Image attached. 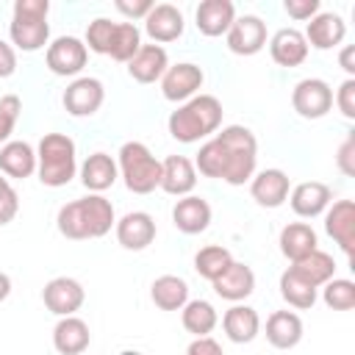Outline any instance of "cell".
I'll return each instance as SVG.
<instances>
[{"mask_svg":"<svg viewBox=\"0 0 355 355\" xmlns=\"http://www.w3.org/2000/svg\"><path fill=\"white\" fill-rule=\"evenodd\" d=\"M227 36V50L236 53V55H255L263 50L266 44V22L255 14H244V17H236L230 31L225 33Z\"/></svg>","mask_w":355,"mask_h":355,"instance_id":"8fae6325","label":"cell"},{"mask_svg":"<svg viewBox=\"0 0 355 355\" xmlns=\"http://www.w3.org/2000/svg\"><path fill=\"white\" fill-rule=\"evenodd\" d=\"M44 61H47V69L53 75L72 78V75L83 72V67L89 61V50L78 36H58V39H53L47 44Z\"/></svg>","mask_w":355,"mask_h":355,"instance_id":"52a82bcc","label":"cell"},{"mask_svg":"<svg viewBox=\"0 0 355 355\" xmlns=\"http://www.w3.org/2000/svg\"><path fill=\"white\" fill-rule=\"evenodd\" d=\"M64 108L72 116H92L100 111L103 100H105V86L97 78H75L67 89H64Z\"/></svg>","mask_w":355,"mask_h":355,"instance_id":"30bf717a","label":"cell"},{"mask_svg":"<svg viewBox=\"0 0 355 355\" xmlns=\"http://www.w3.org/2000/svg\"><path fill=\"white\" fill-rule=\"evenodd\" d=\"M283 8H286V14H288L291 19L305 22V19H313L322 6H319V0H286Z\"/></svg>","mask_w":355,"mask_h":355,"instance_id":"7bdbcfd3","label":"cell"},{"mask_svg":"<svg viewBox=\"0 0 355 355\" xmlns=\"http://www.w3.org/2000/svg\"><path fill=\"white\" fill-rule=\"evenodd\" d=\"M180 322H183L186 333H191L194 338H200V336H208L216 327L219 316H216V308L208 300H189L180 308Z\"/></svg>","mask_w":355,"mask_h":355,"instance_id":"d6a6232c","label":"cell"},{"mask_svg":"<svg viewBox=\"0 0 355 355\" xmlns=\"http://www.w3.org/2000/svg\"><path fill=\"white\" fill-rule=\"evenodd\" d=\"M150 297L161 311H180L189 302V283L178 275H161L153 280Z\"/></svg>","mask_w":355,"mask_h":355,"instance_id":"1f68e13d","label":"cell"},{"mask_svg":"<svg viewBox=\"0 0 355 355\" xmlns=\"http://www.w3.org/2000/svg\"><path fill=\"white\" fill-rule=\"evenodd\" d=\"M36 172L39 180L50 189L67 186L78 172L75 141L67 133H44L36 147Z\"/></svg>","mask_w":355,"mask_h":355,"instance_id":"277c9868","label":"cell"},{"mask_svg":"<svg viewBox=\"0 0 355 355\" xmlns=\"http://www.w3.org/2000/svg\"><path fill=\"white\" fill-rule=\"evenodd\" d=\"M119 178V166L108 153H92L83 164H80V183L92 191V194H103L105 189H111Z\"/></svg>","mask_w":355,"mask_h":355,"instance_id":"484cf974","label":"cell"},{"mask_svg":"<svg viewBox=\"0 0 355 355\" xmlns=\"http://www.w3.org/2000/svg\"><path fill=\"white\" fill-rule=\"evenodd\" d=\"M266 341L277 349H291L302 341V319L294 311H275L266 319Z\"/></svg>","mask_w":355,"mask_h":355,"instance_id":"f1b7e54d","label":"cell"},{"mask_svg":"<svg viewBox=\"0 0 355 355\" xmlns=\"http://www.w3.org/2000/svg\"><path fill=\"white\" fill-rule=\"evenodd\" d=\"M308 42L305 36L297 31V28H280L272 39H269V53H272V61L277 67H300L305 58H308Z\"/></svg>","mask_w":355,"mask_h":355,"instance_id":"7402d4cb","label":"cell"},{"mask_svg":"<svg viewBox=\"0 0 355 355\" xmlns=\"http://www.w3.org/2000/svg\"><path fill=\"white\" fill-rule=\"evenodd\" d=\"M44 308L55 316H75V311H80L86 291L75 277H53L44 291H42Z\"/></svg>","mask_w":355,"mask_h":355,"instance_id":"4fadbf2b","label":"cell"},{"mask_svg":"<svg viewBox=\"0 0 355 355\" xmlns=\"http://www.w3.org/2000/svg\"><path fill=\"white\" fill-rule=\"evenodd\" d=\"M324 230L341 247V252L347 258H352V250H355V202L352 200H336L333 205H327Z\"/></svg>","mask_w":355,"mask_h":355,"instance_id":"7c38bea8","label":"cell"},{"mask_svg":"<svg viewBox=\"0 0 355 355\" xmlns=\"http://www.w3.org/2000/svg\"><path fill=\"white\" fill-rule=\"evenodd\" d=\"M17 72V53L8 42L0 39V78H11Z\"/></svg>","mask_w":355,"mask_h":355,"instance_id":"7dc6e473","label":"cell"},{"mask_svg":"<svg viewBox=\"0 0 355 355\" xmlns=\"http://www.w3.org/2000/svg\"><path fill=\"white\" fill-rule=\"evenodd\" d=\"M291 105L302 119H322L333 108V89L322 78H302L291 92Z\"/></svg>","mask_w":355,"mask_h":355,"instance_id":"ba28073f","label":"cell"},{"mask_svg":"<svg viewBox=\"0 0 355 355\" xmlns=\"http://www.w3.org/2000/svg\"><path fill=\"white\" fill-rule=\"evenodd\" d=\"M141 47V31L133 25V22H116V31H114V39H111V50L108 55L114 61H122L128 64Z\"/></svg>","mask_w":355,"mask_h":355,"instance_id":"d590c367","label":"cell"},{"mask_svg":"<svg viewBox=\"0 0 355 355\" xmlns=\"http://www.w3.org/2000/svg\"><path fill=\"white\" fill-rule=\"evenodd\" d=\"M291 180L283 169H261L250 180V194L261 208H280L288 200Z\"/></svg>","mask_w":355,"mask_h":355,"instance_id":"5bb4252c","label":"cell"},{"mask_svg":"<svg viewBox=\"0 0 355 355\" xmlns=\"http://www.w3.org/2000/svg\"><path fill=\"white\" fill-rule=\"evenodd\" d=\"M222 327H225V336H227L233 344H250V341L261 333V316H258L255 308L236 302L233 308L225 311Z\"/></svg>","mask_w":355,"mask_h":355,"instance_id":"4316f807","label":"cell"},{"mask_svg":"<svg viewBox=\"0 0 355 355\" xmlns=\"http://www.w3.org/2000/svg\"><path fill=\"white\" fill-rule=\"evenodd\" d=\"M322 300L333 311H352L355 308V283L347 277H333L322 286Z\"/></svg>","mask_w":355,"mask_h":355,"instance_id":"74e56055","label":"cell"},{"mask_svg":"<svg viewBox=\"0 0 355 355\" xmlns=\"http://www.w3.org/2000/svg\"><path fill=\"white\" fill-rule=\"evenodd\" d=\"M8 294H11V277H8L6 272H0V302H3Z\"/></svg>","mask_w":355,"mask_h":355,"instance_id":"681fc988","label":"cell"},{"mask_svg":"<svg viewBox=\"0 0 355 355\" xmlns=\"http://www.w3.org/2000/svg\"><path fill=\"white\" fill-rule=\"evenodd\" d=\"M202 80H205V75L197 64L180 61L175 67H166V72L161 78V92L169 103H186L200 92Z\"/></svg>","mask_w":355,"mask_h":355,"instance_id":"9c48e42d","label":"cell"},{"mask_svg":"<svg viewBox=\"0 0 355 355\" xmlns=\"http://www.w3.org/2000/svg\"><path fill=\"white\" fill-rule=\"evenodd\" d=\"M194 169H197L200 175H205V178L222 180V172H225V147L216 141V136L208 139V141L200 147V153H197V158H194Z\"/></svg>","mask_w":355,"mask_h":355,"instance_id":"8d00e7d4","label":"cell"},{"mask_svg":"<svg viewBox=\"0 0 355 355\" xmlns=\"http://www.w3.org/2000/svg\"><path fill=\"white\" fill-rule=\"evenodd\" d=\"M169 67V55L161 44H141L139 53L128 61V75L136 83H155L164 78Z\"/></svg>","mask_w":355,"mask_h":355,"instance_id":"603a6c76","label":"cell"},{"mask_svg":"<svg viewBox=\"0 0 355 355\" xmlns=\"http://www.w3.org/2000/svg\"><path fill=\"white\" fill-rule=\"evenodd\" d=\"M19 211V194L14 191V186L8 183V178L0 175V227L8 225Z\"/></svg>","mask_w":355,"mask_h":355,"instance_id":"60d3db41","label":"cell"},{"mask_svg":"<svg viewBox=\"0 0 355 355\" xmlns=\"http://www.w3.org/2000/svg\"><path fill=\"white\" fill-rule=\"evenodd\" d=\"M336 166L347 175V178H355V130L347 133V139L341 141L338 153H336Z\"/></svg>","mask_w":355,"mask_h":355,"instance_id":"b9f144b4","label":"cell"},{"mask_svg":"<svg viewBox=\"0 0 355 355\" xmlns=\"http://www.w3.org/2000/svg\"><path fill=\"white\" fill-rule=\"evenodd\" d=\"M336 105L347 119H355V78H347L336 92Z\"/></svg>","mask_w":355,"mask_h":355,"instance_id":"ee69618b","label":"cell"},{"mask_svg":"<svg viewBox=\"0 0 355 355\" xmlns=\"http://www.w3.org/2000/svg\"><path fill=\"white\" fill-rule=\"evenodd\" d=\"M114 31H116V22H111L108 17H97L89 22L86 28V50L97 53V55H108L111 50V39H114Z\"/></svg>","mask_w":355,"mask_h":355,"instance_id":"f35d334b","label":"cell"},{"mask_svg":"<svg viewBox=\"0 0 355 355\" xmlns=\"http://www.w3.org/2000/svg\"><path fill=\"white\" fill-rule=\"evenodd\" d=\"M58 233L72 241H86V239H103L114 225V205L103 194H89L80 200H72L58 208L55 216Z\"/></svg>","mask_w":355,"mask_h":355,"instance_id":"6da1fadb","label":"cell"},{"mask_svg":"<svg viewBox=\"0 0 355 355\" xmlns=\"http://www.w3.org/2000/svg\"><path fill=\"white\" fill-rule=\"evenodd\" d=\"M316 291H319V288H313L311 283H305V280H302L300 275H294L291 269H286V272L280 275V297H283L291 308H300V311L313 308Z\"/></svg>","mask_w":355,"mask_h":355,"instance_id":"836d02e7","label":"cell"},{"mask_svg":"<svg viewBox=\"0 0 355 355\" xmlns=\"http://www.w3.org/2000/svg\"><path fill=\"white\" fill-rule=\"evenodd\" d=\"M0 172L17 180H25L36 172V150L28 141H6L0 147Z\"/></svg>","mask_w":355,"mask_h":355,"instance_id":"83f0119b","label":"cell"},{"mask_svg":"<svg viewBox=\"0 0 355 355\" xmlns=\"http://www.w3.org/2000/svg\"><path fill=\"white\" fill-rule=\"evenodd\" d=\"M114 6H116L119 14H125V17H130V19H139V17L144 19V17L153 11L155 3H150V0H133V3H130V0H116Z\"/></svg>","mask_w":355,"mask_h":355,"instance_id":"f6af8a7d","label":"cell"},{"mask_svg":"<svg viewBox=\"0 0 355 355\" xmlns=\"http://www.w3.org/2000/svg\"><path fill=\"white\" fill-rule=\"evenodd\" d=\"M119 175L133 194H150L161 186V161L141 141H125L119 147Z\"/></svg>","mask_w":355,"mask_h":355,"instance_id":"8992f818","label":"cell"},{"mask_svg":"<svg viewBox=\"0 0 355 355\" xmlns=\"http://www.w3.org/2000/svg\"><path fill=\"white\" fill-rule=\"evenodd\" d=\"M172 222H175V227H178L180 233H186V236L202 233V230L211 225V205H208V200H202V197H197V194L180 197V200L175 202V208H172Z\"/></svg>","mask_w":355,"mask_h":355,"instance_id":"44dd1931","label":"cell"},{"mask_svg":"<svg viewBox=\"0 0 355 355\" xmlns=\"http://www.w3.org/2000/svg\"><path fill=\"white\" fill-rule=\"evenodd\" d=\"M230 263H233L230 250H225V247H219V244H208V247H202V250L194 255V272H197L200 277H205V280H216Z\"/></svg>","mask_w":355,"mask_h":355,"instance_id":"e575fe53","label":"cell"},{"mask_svg":"<svg viewBox=\"0 0 355 355\" xmlns=\"http://www.w3.org/2000/svg\"><path fill=\"white\" fill-rule=\"evenodd\" d=\"M194 19H197V31L214 39L230 31L236 19V6L230 0H202L194 11Z\"/></svg>","mask_w":355,"mask_h":355,"instance_id":"cb8c5ba5","label":"cell"},{"mask_svg":"<svg viewBox=\"0 0 355 355\" xmlns=\"http://www.w3.org/2000/svg\"><path fill=\"white\" fill-rule=\"evenodd\" d=\"M89 341H92L89 324L78 316H61L53 327V347L61 355H83L89 349Z\"/></svg>","mask_w":355,"mask_h":355,"instance_id":"d4e9b609","label":"cell"},{"mask_svg":"<svg viewBox=\"0 0 355 355\" xmlns=\"http://www.w3.org/2000/svg\"><path fill=\"white\" fill-rule=\"evenodd\" d=\"M305 42L308 47H316V50H333L344 42L347 36V25L338 14L333 11H319L313 19H308V28H305Z\"/></svg>","mask_w":355,"mask_h":355,"instance_id":"ffe728a7","label":"cell"},{"mask_svg":"<svg viewBox=\"0 0 355 355\" xmlns=\"http://www.w3.org/2000/svg\"><path fill=\"white\" fill-rule=\"evenodd\" d=\"M222 103L214 94H194L191 100H186L183 105H178L169 114V133L172 139L183 141V144H194L211 133L219 130L222 125Z\"/></svg>","mask_w":355,"mask_h":355,"instance_id":"7a4b0ae2","label":"cell"},{"mask_svg":"<svg viewBox=\"0 0 355 355\" xmlns=\"http://www.w3.org/2000/svg\"><path fill=\"white\" fill-rule=\"evenodd\" d=\"M197 186V169L194 161H189L186 155H169L161 161V186L166 194L172 197H186L191 194Z\"/></svg>","mask_w":355,"mask_h":355,"instance_id":"e0dca14e","label":"cell"},{"mask_svg":"<svg viewBox=\"0 0 355 355\" xmlns=\"http://www.w3.org/2000/svg\"><path fill=\"white\" fill-rule=\"evenodd\" d=\"M116 241L130 250L139 252L144 247H150L155 241V219L147 211H130L116 222Z\"/></svg>","mask_w":355,"mask_h":355,"instance_id":"2e32d148","label":"cell"},{"mask_svg":"<svg viewBox=\"0 0 355 355\" xmlns=\"http://www.w3.org/2000/svg\"><path fill=\"white\" fill-rule=\"evenodd\" d=\"M288 200H291V211L297 216L313 219V216H319V214L327 211V205L333 202V191L322 180H305V183H300V186L291 189V197Z\"/></svg>","mask_w":355,"mask_h":355,"instance_id":"ac0fdd59","label":"cell"},{"mask_svg":"<svg viewBox=\"0 0 355 355\" xmlns=\"http://www.w3.org/2000/svg\"><path fill=\"white\" fill-rule=\"evenodd\" d=\"M47 14H50V0H17L14 3L8 33H11V42L22 53H36L47 44L50 39Z\"/></svg>","mask_w":355,"mask_h":355,"instance_id":"5b68a950","label":"cell"},{"mask_svg":"<svg viewBox=\"0 0 355 355\" xmlns=\"http://www.w3.org/2000/svg\"><path fill=\"white\" fill-rule=\"evenodd\" d=\"M119 355H141V352H130V349H128V352H119Z\"/></svg>","mask_w":355,"mask_h":355,"instance_id":"f907efd6","label":"cell"},{"mask_svg":"<svg viewBox=\"0 0 355 355\" xmlns=\"http://www.w3.org/2000/svg\"><path fill=\"white\" fill-rule=\"evenodd\" d=\"M183 14L180 8H175L172 3H158L153 6V11L144 17V31L153 39V44H166L183 36Z\"/></svg>","mask_w":355,"mask_h":355,"instance_id":"9a60e30c","label":"cell"},{"mask_svg":"<svg viewBox=\"0 0 355 355\" xmlns=\"http://www.w3.org/2000/svg\"><path fill=\"white\" fill-rule=\"evenodd\" d=\"M216 141L225 147V172L222 180L230 186H244L255 175L258 164V141L250 128L227 125L216 133Z\"/></svg>","mask_w":355,"mask_h":355,"instance_id":"3957f363","label":"cell"},{"mask_svg":"<svg viewBox=\"0 0 355 355\" xmlns=\"http://www.w3.org/2000/svg\"><path fill=\"white\" fill-rule=\"evenodd\" d=\"M19 111H22V100L17 94H6L0 97V147L8 141V136L14 133L17 128V119H19Z\"/></svg>","mask_w":355,"mask_h":355,"instance_id":"ab89813d","label":"cell"},{"mask_svg":"<svg viewBox=\"0 0 355 355\" xmlns=\"http://www.w3.org/2000/svg\"><path fill=\"white\" fill-rule=\"evenodd\" d=\"M211 286H214L216 297H222L227 302H241L255 291V272L247 263L233 261L216 280H211Z\"/></svg>","mask_w":355,"mask_h":355,"instance_id":"d6986e66","label":"cell"},{"mask_svg":"<svg viewBox=\"0 0 355 355\" xmlns=\"http://www.w3.org/2000/svg\"><path fill=\"white\" fill-rule=\"evenodd\" d=\"M186 355H225V352H222L219 341H214L211 336H200L186 347Z\"/></svg>","mask_w":355,"mask_h":355,"instance_id":"bcb514c9","label":"cell"},{"mask_svg":"<svg viewBox=\"0 0 355 355\" xmlns=\"http://www.w3.org/2000/svg\"><path fill=\"white\" fill-rule=\"evenodd\" d=\"M288 269H291L294 275H300L305 283H311L313 288H322L327 280L336 277V261H333V255H327V252H322V250L308 252L305 258L294 261Z\"/></svg>","mask_w":355,"mask_h":355,"instance_id":"4dcf8cb0","label":"cell"},{"mask_svg":"<svg viewBox=\"0 0 355 355\" xmlns=\"http://www.w3.org/2000/svg\"><path fill=\"white\" fill-rule=\"evenodd\" d=\"M338 64H341V69L352 78L355 75V47L352 44H347L344 50H341V55H338Z\"/></svg>","mask_w":355,"mask_h":355,"instance_id":"c3c4849f","label":"cell"},{"mask_svg":"<svg viewBox=\"0 0 355 355\" xmlns=\"http://www.w3.org/2000/svg\"><path fill=\"white\" fill-rule=\"evenodd\" d=\"M277 244H280V252L294 263V261H300V258H305L308 252H313V250H319L316 244V233H313V227L308 225V222H291V225H286L283 230H280V239H277Z\"/></svg>","mask_w":355,"mask_h":355,"instance_id":"f546056e","label":"cell"}]
</instances>
